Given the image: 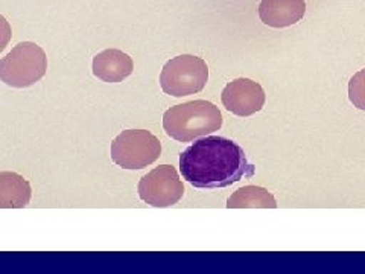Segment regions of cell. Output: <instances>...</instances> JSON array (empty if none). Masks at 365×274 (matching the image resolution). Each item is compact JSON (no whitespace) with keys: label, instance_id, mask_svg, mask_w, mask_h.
Returning a JSON list of instances; mask_svg holds the SVG:
<instances>
[{"label":"cell","instance_id":"cell-2","mask_svg":"<svg viewBox=\"0 0 365 274\" xmlns=\"http://www.w3.org/2000/svg\"><path fill=\"white\" fill-rule=\"evenodd\" d=\"M222 127L220 108L209 101L197 99L170 107L163 114V128L174 141L187 143Z\"/></svg>","mask_w":365,"mask_h":274},{"label":"cell","instance_id":"cell-9","mask_svg":"<svg viewBox=\"0 0 365 274\" xmlns=\"http://www.w3.org/2000/svg\"><path fill=\"white\" fill-rule=\"evenodd\" d=\"M91 71L101 81L116 84L133 73L134 63L130 55L119 49H106L95 56Z\"/></svg>","mask_w":365,"mask_h":274},{"label":"cell","instance_id":"cell-6","mask_svg":"<svg viewBox=\"0 0 365 274\" xmlns=\"http://www.w3.org/2000/svg\"><path fill=\"white\" fill-rule=\"evenodd\" d=\"M137 192L143 203L153 206V208L165 209L177 204L182 198L185 185L174 166L160 165L140 178Z\"/></svg>","mask_w":365,"mask_h":274},{"label":"cell","instance_id":"cell-3","mask_svg":"<svg viewBox=\"0 0 365 274\" xmlns=\"http://www.w3.org/2000/svg\"><path fill=\"white\" fill-rule=\"evenodd\" d=\"M48 56L41 46L23 41L0 60V81L14 88H28L46 75Z\"/></svg>","mask_w":365,"mask_h":274},{"label":"cell","instance_id":"cell-5","mask_svg":"<svg viewBox=\"0 0 365 274\" xmlns=\"http://www.w3.org/2000/svg\"><path fill=\"white\" fill-rule=\"evenodd\" d=\"M111 160L123 169H143L157 162L162 143L148 130H125L111 142Z\"/></svg>","mask_w":365,"mask_h":274},{"label":"cell","instance_id":"cell-8","mask_svg":"<svg viewBox=\"0 0 365 274\" xmlns=\"http://www.w3.org/2000/svg\"><path fill=\"white\" fill-rule=\"evenodd\" d=\"M306 13L304 0H262L259 17L267 26L282 29L299 23Z\"/></svg>","mask_w":365,"mask_h":274},{"label":"cell","instance_id":"cell-12","mask_svg":"<svg viewBox=\"0 0 365 274\" xmlns=\"http://www.w3.org/2000/svg\"><path fill=\"white\" fill-rule=\"evenodd\" d=\"M349 99L353 107L365 111V68L351 76L349 83Z\"/></svg>","mask_w":365,"mask_h":274},{"label":"cell","instance_id":"cell-13","mask_svg":"<svg viewBox=\"0 0 365 274\" xmlns=\"http://www.w3.org/2000/svg\"><path fill=\"white\" fill-rule=\"evenodd\" d=\"M9 40H11V26L6 21V19L0 14V52H4Z\"/></svg>","mask_w":365,"mask_h":274},{"label":"cell","instance_id":"cell-10","mask_svg":"<svg viewBox=\"0 0 365 274\" xmlns=\"http://www.w3.org/2000/svg\"><path fill=\"white\" fill-rule=\"evenodd\" d=\"M32 197L29 181L17 173H0V209L26 208Z\"/></svg>","mask_w":365,"mask_h":274},{"label":"cell","instance_id":"cell-7","mask_svg":"<svg viewBox=\"0 0 365 274\" xmlns=\"http://www.w3.org/2000/svg\"><path fill=\"white\" fill-rule=\"evenodd\" d=\"M221 101L230 113L239 118H248L264 108L267 95L264 87L253 79L237 78L224 87Z\"/></svg>","mask_w":365,"mask_h":274},{"label":"cell","instance_id":"cell-1","mask_svg":"<svg viewBox=\"0 0 365 274\" xmlns=\"http://www.w3.org/2000/svg\"><path fill=\"white\" fill-rule=\"evenodd\" d=\"M180 173L198 189H222L256 174L236 142L221 136L200 137L180 154Z\"/></svg>","mask_w":365,"mask_h":274},{"label":"cell","instance_id":"cell-4","mask_svg":"<svg viewBox=\"0 0 365 274\" xmlns=\"http://www.w3.org/2000/svg\"><path fill=\"white\" fill-rule=\"evenodd\" d=\"M209 81V67L195 55H178L170 59L160 73V87L166 95L182 98L200 93Z\"/></svg>","mask_w":365,"mask_h":274},{"label":"cell","instance_id":"cell-11","mask_svg":"<svg viewBox=\"0 0 365 274\" xmlns=\"http://www.w3.org/2000/svg\"><path fill=\"white\" fill-rule=\"evenodd\" d=\"M228 209H276L277 201L272 193L260 186H244L227 200Z\"/></svg>","mask_w":365,"mask_h":274}]
</instances>
